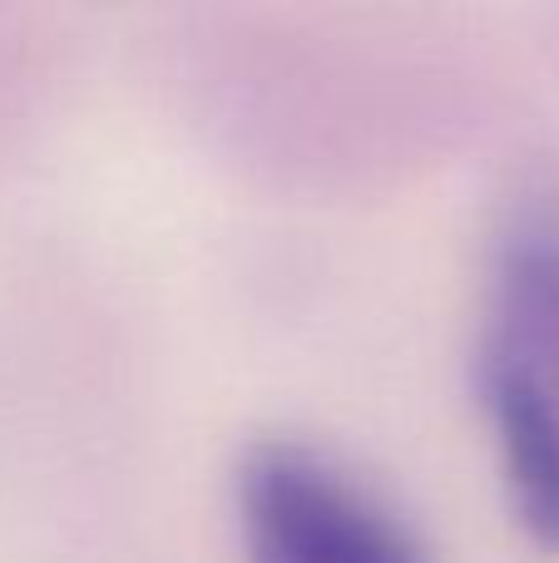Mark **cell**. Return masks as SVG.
Masks as SVG:
<instances>
[{
    "instance_id": "obj_1",
    "label": "cell",
    "mask_w": 559,
    "mask_h": 563,
    "mask_svg": "<svg viewBox=\"0 0 559 563\" xmlns=\"http://www.w3.org/2000/svg\"><path fill=\"white\" fill-rule=\"evenodd\" d=\"M481 396L525 529L559 549V203L520 213L495 257Z\"/></svg>"
},
{
    "instance_id": "obj_2",
    "label": "cell",
    "mask_w": 559,
    "mask_h": 563,
    "mask_svg": "<svg viewBox=\"0 0 559 563\" xmlns=\"http://www.w3.org/2000/svg\"><path fill=\"white\" fill-rule=\"evenodd\" d=\"M238 529L248 563H426L372 489L293 440L238 465Z\"/></svg>"
}]
</instances>
